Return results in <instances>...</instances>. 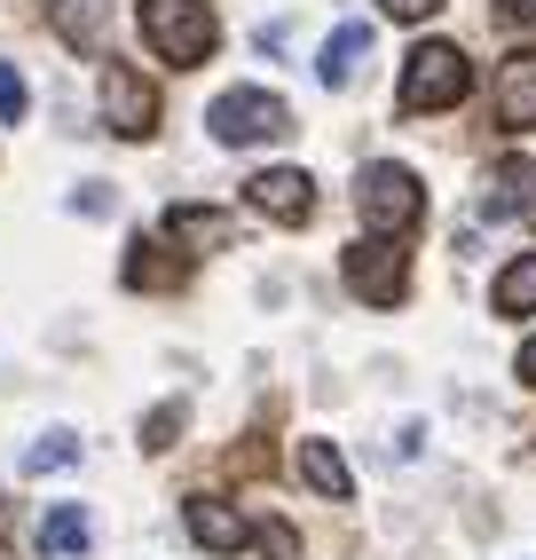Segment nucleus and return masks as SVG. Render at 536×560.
<instances>
[{
	"label": "nucleus",
	"mask_w": 536,
	"mask_h": 560,
	"mask_svg": "<svg viewBox=\"0 0 536 560\" xmlns=\"http://www.w3.org/2000/svg\"><path fill=\"white\" fill-rule=\"evenodd\" d=\"M466 88H474V63H466V48H450V40H418V48H410V63H403V88H395V103L410 110V119H427V110L466 103Z\"/></svg>",
	"instance_id": "f257e3e1"
},
{
	"label": "nucleus",
	"mask_w": 536,
	"mask_h": 560,
	"mask_svg": "<svg viewBox=\"0 0 536 560\" xmlns=\"http://www.w3.org/2000/svg\"><path fill=\"white\" fill-rule=\"evenodd\" d=\"M142 40H150V56L159 63H174V71H189V63H206L213 56V9L206 0H142Z\"/></svg>",
	"instance_id": "f03ea898"
},
{
	"label": "nucleus",
	"mask_w": 536,
	"mask_h": 560,
	"mask_svg": "<svg viewBox=\"0 0 536 560\" xmlns=\"http://www.w3.org/2000/svg\"><path fill=\"white\" fill-rule=\"evenodd\" d=\"M356 213H363L371 237H410L418 213H427V190H418L410 166H387V159H378V166L356 174Z\"/></svg>",
	"instance_id": "7ed1b4c3"
},
{
	"label": "nucleus",
	"mask_w": 536,
	"mask_h": 560,
	"mask_svg": "<svg viewBox=\"0 0 536 560\" xmlns=\"http://www.w3.org/2000/svg\"><path fill=\"white\" fill-rule=\"evenodd\" d=\"M206 127H213V142H277V135H292V110L277 103V95H260V88H229L213 110H206Z\"/></svg>",
	"instance_id": "20e7f679"
},
{
	"label": "nucleus",
	"mask_w": 536,
	"mask_h": 560,
	"mask_svg": "<svg viewBox=\"0 0 536 560\" xmlns=\"http://www.w3.org/2000/svg\"><path fill=\"white\" fill-rule=\"evenodd\" d=\"M348 292H356V301H371V308H395L403 292H410L403 245H395V237H363V245L348 253Z\"/></svg>",
	"instance_id": "39448f33"
},
{
	"label": "nucleus",
	"mask_w": 536,
	"mask_h": 560,
	"mask_svg": "<svg viewBox=\"0 0 536 560\" xmlns=\"http://www.w3.org/2000/svg\"><path fill=\"white\" fill-rule=\"evenodd\" d=\"M103 119H110V135H127V142H142L150 127H159V88H150L135 63H119V56L103 63Z\"/></svg>",
	"instance_id": "423d86ee"
},
{
	"label": "nucleus",
	"mask_w": 536,
	"mask_h": 560,
	"mask_svg": "<svg viewBox=\"0 0 536 560\" xmlns=\"http://www.w3.org/2000/svg\"><path fill=\"white\" fill-rule=\"evenodd\" d=\"M245 198H253V213H268V221H284V230H300V221L316 213V182L300 174V166H268V174L245 182Z\"/></svg>",
	"instance_id": "0eeeda50"
},
{
	"label": "nucleus",
	"mask_w": 536,
	"mask_h": 560,
	"mask_svg": "<svg viewBox=\"0 0 536 560\" xmlns=\"http://www.w3.org/2000/svg\"><path fill=\"white\" fill-rule=\"evenodd\" d=\"M481 213H489V221H521V230H536V159H497L489 182H481Z\"/></svg>",
	"instance_id": "6e6552de"
},
{
	"label": "nucleus",
	"mask_w": 536,
	"mask_h": 560,
	"mask_svg": "<svg viewBox=\"0 0 536 560\" xmlns=\"http://www.w3.org/2000/svg\"><path fill=\"white\" fill-rule=\"evenodd\" d=\"M497 127H536V48H513L497 63Z\"/></svg>",
	"instance_id": "1a4fd4ad"
},
{
	"label": "nucleus",
	"mask_w": 536,
	"mask_h": 560,
	"mask_svg": "<svg viewBox=\"0 0 536 560\" xmlns=\"http://www.w3.org/2000/svg\"><path fill=\"white\" fill-rule=\"evenodd\" d=\"M166 237H174V253H229V245H237V213L174 206V213H166Z\"/></svg>",
	"instance_id": "9d476101"
},
{
	"label": "nucleus",
	"mask_w": 536,
	"mask_h": 560,
	"mask_svg": "<svg viewBox=\"0 0 536 560\" xmlns=\"http://www.w3.org/2000/svg\"><path fill=\"white\" fill-rule=\"evenodd\" d=\"M182 521H189V537H198L206 552H237V545L253 537V529H245V513H237V505H221V498H189Z\"/></svg>",
	"instance_id": "9b49d317"
},
{
	"label": "nucleus",
	"mask_w": 536,
	"mask_h": 560,
	"mask_svg": "<svg viewBox=\"0 0 536 560\" xmlns=\"http://www.w3.org/2000/svg\"><path fill=\"white\" fill-rule=\"evenodd\" d=\"M32 545H40V560H80V552L95 545L88 505H48V513H40V529H32Z\"/></svg>",
	"instance_id": "f8f14e48"
},
{
	"label": "nucleus",
	"mask_w": 536,
	"mask_h": 560,
	"mask_svg": "<svg viewBox=\"0 0 536 560\" xmlns=\"http://www.w3.org/2000/svg\"><path fill=\"white\" fill-rule=\"evenodd\" d=\"M363 56H371V24H363V16H348V24H339L331 40H324V56H316V80H324V88H348L356 71H363Z\"/></svg>",
	"instance_id": "ddd939ff"
},
{
	"label": "nucleus",
	"mask_w": 536,
	"mask_h": 560,
	"mask_svg": "<svg viewBox=\"0 0 536 560\" xmlns=\"http://www.w3.org/2000/svg\"><path fill=\"white\" fill-rule=\"evenodd\" d=\"M300 481H308L316 498H331V505L356 498V474H348V458H339L331 442H300Z\"/></svg>",
	"instance_id": "4468645a"
},
{
	"label": "nucleus",
	"mask_w": 536,
	"mask_h": 560,
	"mask_svg": "<svg viewBox=\"0 0 536 560\" xmlns=\"http://www.w3.org/2000/svg\"><path fill=\"white\" fill-rule=\"evenodd\" d=\"M127 284H135V292H174V284H182V260H166L159 237H135V245H127Z\"/></svg>",
	"instance_id": "2eb2a0df"
},
{
	"label": "nucleus",
	"mask_w": 536,
	"mask_h": 560,
	"mask_svg": "<svg viewBox=\"0 0 536 560\" xmlns=\"http://www.w3.org/2000/svg\"><path fill=\"white\" fill-rule=\"evenodd\" d=\"M48 16L80 56H103V0H48Z\"/></svg>",
	"instance_id": "dca6fc26"
},
{
	"label": "nucleus",
	"mask_w": 536,
	"mask_h": 560,
	"mask_svg": "<svg viewBox=\"0 0 536 560\" xmlns=\"http://www.w3.org/2000/svg\"><path fill=\"white\" fill-rule=\"evenodd\" d=\"M489 301H497V316H536V253H521V260L497 269Z\"/></svg>",
	"instance_id": "f3484780"
},
{
	"label": "nucleus",
	"mask_w": 536,
	"mask_h": 560,
	"mask_svg": "<svg viewBox=\"0 0 536 560\" xmlns=\"http://www.w3.org/2000/svg\"><path fill=\"white\" fill-rule=\"evenodd\" d=\"M71 458H80V442H71V434H40V442L24 451L32 474H56V466H71Z\"/></svg>",
	"instance_id": "a211bd4d"
},
{
	"label": "nucleus",
	"mask_w": 536,
	"mask_h": 560,
	"mask_svg": "<svg viewBox=\"0 0 536 560\" xmlns=\"http://www.w3.org/2000/svg\"><path fill=\"white\" fill-rule=\"evenodd\" d=\"M0 127H24V71L0 63Z\"/></svg>",
	"instance_id": "6ab92c4d"
},
{
	"label": "nucleus",
	"mask_w": 536,
	"mask_h": 560,
	"mask_svg": "<svg viewBox=\"0 0 536 560\" xmlns=\"http://www.w3.org/2000/svg\"><path fill=\"white\" fill-rule=\"evenodd\" d=\"M174 434H182V410H174V402H159V410L142 419V442H150V451H174Z\"/></svg>",
	"instance_id": "aec40b11"
},
{
	"label": "nucleus",
	"mask_w": 536,
	"mask_h": 560,
	"mask_svg": "<svg viewBox=\"0 0 536 560\" xmlns=\"http://www.w3.org/2000/svg\"><path fill=\"white\" fill-rule=\"evenodd\" d=\"M260 552H268V560H292V552H300V537L284 529V521H268V529H260Z\"/></svg>",
	"instance_id": "412c9836"
},
{
	"label": "nucleus",
	"mask_w": 536,
	"mask_h": 560,
	"mask_svg": "<svg viewBox=\"0 0 536 560\" xmlns=\"http://www.w3.org/2000/svg\"><path fill=\"white\" fill-rule=\"evenodd\" d=\"M378 9H387L395 24H427V16L442 9V0H378Z\"/></svg>",
	"instance_id": "4be33fe9"
},
{
	"label": "nucleus",
	"mask_w": 536,
	"mask_h": 560,
	"mask_svg": "<svg viewBox=\"0 0 536 560\" xmlns=\"http://www.w3.org/2000/svg\"><path fill=\"white\" fill-rule=\"evenodd\" d=\"M505 16L513 24H536V0H505Z\"/></svg>",
	"instance_id": "5701e85b"
},
{
	"label": "nucleus",
	"mask_w": 536,
	"mask_h": 560,
	"mask_svg": "<svg viewBox=\"0 0 536 560\" xmlns=\"http://www.w3.org/2000/svg\"><path fill=\"white\" fill-rule=\"evenodd\" d=\"M521 380H528V387H536V340H528V348H521Z\"/></svg>",
	"instance_id": "b1692460"
}]
</instances>
